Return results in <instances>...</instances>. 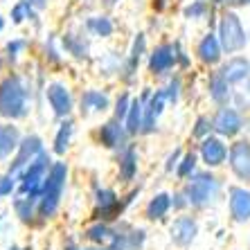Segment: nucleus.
<instances>
[{"instance_id": "nucleus-10", "label": "nucleus", "mask_w": 250, "mask_h": 250, "mask_svg": "<svg viewBox=\"0 0 250 250\" xmlns=\"http://www.w3.org/2000/svg\"><path fill=\"white\" fill-rule=\"evenodd\" d=\"M205 156H208L209 163H219V160L223 158V146L219 145V142H214V140H212V142L205 146Z\"/></svg>"}, {"instance_id": "nucleus-18", "label": "nucleus", "mask_w": 250, "mask_h": 250, "mask_svg": "<svg viewBox=\"0 0 250 250\" xmlns=\"http://www.w3.org/2000/svg\"><path fill=\"white\" fill-rule=\"evenodd\" d=\"M216 2H223V0H216Z\"/></svg>"}, {"instance_id": "nucleus-6", "label": "nucleus", "mask_w": 250, "mask_h": 250, "mask_svg": "<svg viewBox=\"0 0 250 250\" xmlns=\"http://www.w3.org/2000/svg\"><path fill=\"white\" fill-rule=\"evenodd\" d=\"M216 126L221 128L223 133H234L239 128V117L234 111H221L219 113V120H216Z\"/></svg>"}, {"instance_id": "nucleus-11", "label": "nucleus", "mask_w": 250, "mask_h": 250, "mask_svg": "<svg viewBox=\"0 0 250 250\" xmlns=\"http://www.w3.org/2000/svg\"><path fill=\"white\" fill-rule=\"evenodd\" d=\"M203 14H205V2H203V0H196L194 5H189L185 9V16L187 18H201Z\"/></svg>"}, {"instance_id": "nucleus-2", "label": "nucleus", "mask_w": 250, "mask_h": 250, "mask_svg": "<svg viewBox=\"0 0 250 250\" xmlns=\"http://www.w3.org/2000/svg\"><path fill=\"white\" fill-rule=\"evenodd\" d=\"M248 72H250V61L237 57L223 68V79H226V82H239V79L248 77Z\"/></svg>"}, {"instance_id": "nucleus-16", "label": "nucleus", "mask_w": 250, "mask_h": 250, "mask_svg": "<svg viewBox=\"0 0 250 250\" xmlns=\"http://www.w3.org/2000/svg\"><path fill=\"white\" fill-rule=\"evenodd\" d=\"M5 27V21H2V16H0V29Z\"/></svg>"}, {"instance_id": "nucleus-9", "label": "nucleus", "mask_w": 250, "mask_h": 250, "mask_svg": "<svg viewBox=\"0 0 250 250\" xmlns=\"http://www.w3.org/2000/svg\"><path fill=\"white\" fill-rule=\"evenodd\" d=\"M32 16V5H29L27 0H21L16 7L12 9V18H14V23H21L23 18H29Z\"/></svg>"}, {"instance_id": "nucleus-17", "label": "nucleus", "mask_w": 250, "mask_h": 250, "mask_svg": "<svg viewBox=\"0 0 250 250\" xmlns=\"http://www.w3.org/2000/svg\"><path fill=\"white\" fill-rule=\"evenodd\" d=\"M239 2H244V5H250V0H239Z\"/></svg>"}, {"instance_id": "nucleus-14", "label": "nucleus", "mask_w": 250, "mask_h": 250, "mask_svg": "<svg viewBox=\"0 0 250 250\" xmlns=\"http://www.w3.org/2000/svg\"><path fill=\"white\" fill-rule=\"evenodd\" d=\"M165 2H167V0H153V5H156V9H163Z\"/></svg>"}, {"instance_id": "nucleus-12", "label": "nucleus", "mask_w": 250, "mask_h": 250, "mask_svg": "<svg viewBox=\"0 0 250 250\" xmlns=\"http://www.w3.org/2000/svg\"><path fill=\"white\" fill-rule=\"evenodd\" d=\"M212 88H214V97L219 99V102H223V99L228 97V95H226V82H223V79H214Z\"/></svg>"}, {"instance_id": "nucleus-5", "label": "nucleus", "mask_w": 250, "mask_h": 250, "mask_svg": "<svg viewBox=\"0 0 250 250\" xmlns=\"http://www.w3.org/2000/svg\"><path fill=\"white\" fill-rule=\"evenodd\" d=\"M232 212L237 219H250V194L241 192V189H234Z\"/></svg>"}, {"instance_id": "nucleus-3", "label": "nucleus", "mask_w": 250, "mask_h": 250, "mask_svg": "<svg viewBox=\"0 0 250 250\" xmlns=\"http://www.w3.org/2000/svg\"><path fill=\"white\" fill-rule=\"evenodd\" d=\"M198 54H201L203 61L214 63L216 59H219V54H221V41H219L214 34H208L203 41H201V45H198Z\"/></svg>"}, {"instance_id": "nucleus-15", "label": "nucleus", "mask_w": 250, "mask_h": 250, "mask_svg": "<svg viewBox=\"0 0 250 250\" xmlns=\"http://www.w3.org/2000/svg\"><path fill=\"white\" fill-rule=\"evenodd\" d=\"M106 5H113V2H117V0H104Z\"/></svg>"}, {"instance_id": "nucleus-8", "label": "nucleus", "mask_w": 250, "mask_h": 250, "mask_svg": "<svg viewBox=\"0 0 250 250\" xmlns=\"http://www.w3.org/2000/svg\"><path fill=\"white\" fill-rule=\"evenodd\" d=\"M88 27L99 36H108L113 32V23L106 16H93L90 21H88Z\"/></svg>"}, {"instance_id": "nucleus-4", "label": "nucleus", "mask_w": 250, "mask_h": 250, "mask_svg": "<svg viewBox=\"0 0 250 250\" xmlns=\"http://www.w3.org/2000/svg\"><path fill=\"white\" fill-rule=\"evenodd\" d=\"M232 160H234V169L239 171V176L250 178V146L246 145V142H241V145L234 146Z\"/></svg>"}, {"instance_id": "nucleus-7", "label": "nucleus", "mask_w": 250, "mask_h": 250, "mask_svg": "<svg viewBox=\"0 0 250 250\" xmlns=\"http://www.w3.org/2000/svg\"><path fill=\"white\" fill-rule=\"evenodd\" d=\"M171 61H174V57H171V50H169L167 45H163V47H158L156 52H153L151 68L153 70H165V68H169V65H171Z\"/></svg>"}, {"instance_id": "nucleus-1", "label": "nucleus", "mask_w": 250, "mask_h": 250, "mask_svg": "<svg viewBox=\"0 0 250 250\" xmlns=\"http://www.w3.org/2000/svg\"><path fill=\"white\" fill-rule=\"evenodd\" d=\"M219 36H221V47L226 52H237V50H241L246 45V34L237 14H226L223 16Z\"/></svg>"}, {"instance_id": "nucleus-13", "label": "nucleus", "mask_w": 250, "mask_h": 250, "mask_svg": "<svg viewBox=\"0 0 250 250\" xmlns=\"http://www.w3.org/2000/svg\"><path fill=\"white\" fill-rule=\"evenodd\" d=\"M32 7H39V9H43V7L47 5V0H27Z\"/></svg>"}]
</instances>
